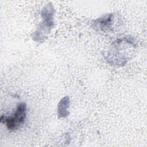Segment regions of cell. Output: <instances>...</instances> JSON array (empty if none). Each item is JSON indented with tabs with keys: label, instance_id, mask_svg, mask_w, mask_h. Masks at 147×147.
<instances>
[{
	"label": "cell",
	"instance_id": "6da1fadb",
	"mask_svg": "<svg viewBox=\"0 0 147 147\" xmlns=\"http://www.w3.org/2000/svg\"><path fill=\"white\" fill-rule=\"evenodd\" d=\"M137 49V44L133 37L123 36L111 43L105 58L111 65L123 66L133 57Z\"/></svg>",
	"mask_w": 147,
	"mask_h": 147
},
{
	"label": "cell",
	"instance_id": "7a4b0ae2",
	"mask_svg": "<svg viewBox=\"0 0 147 147\" xmlns=\"http://www.w3.org/2000/svg\"><path fill=\"white\" fill-rule=\"evenodd\" d=\"M55 13L54 6L51 2L42 7L41 11L42 21L38 25L36 30L32 33V37L34 41L42 42L47 38L48 34L55 25Z\"/></svg>",
	"mask_w": 147,
	"mask_h": 147
},
{
	"label": "cell",
	"instance_id": "3957f363",
	"mask_svg": "<svg viewBox=\"0 0 147 147\" xmlns=\"http://www.w3.org/2000/svg\"><path fill=\"white\" fill-rule=\"evenodd\" d=\"M27 106L25 102H20L16 107L13 113L10 115H2L0 118V122L5 123L7 129L10 131H14L18 129L24 123L26 117Z\"/></svg>",
	"mask_w": 147,
	"mask_h": 147
},
{
	"label": "cell",
	"instance_id": "277c9868",
	"mask_svg": "<svg viewBox=\"0 0 147 147\" xmlns=\"http://www.w3.org/2000/svg\"><path fill=\"white\" fill-rule=\"evenodd\" d=\"M114 14L109 13L102 16L98 18L92 20V26L96 30L103 32L111 30L113 24Z\"/></svg>",
	"mask_w": 147,
	"mask_h": 147
},
{
	"label": "cell",
	"instance_id": "5b68a950",
	"mask_svg": "<svg viewBox=\"0 0 147 147\" xmlns=\"http://www.w3.org/2000/svg\"><path fill=\"white\" fill-rule=\"evenodd\" d=\"M70 105V99L68 96H65L59 101L57 105V115L60 118H65L69 115L68 109Z\"/></svg>",
	"mask_w": 147,
	"mask_h": 147
}]
</instances>
